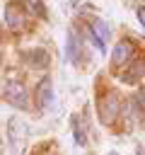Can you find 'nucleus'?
Segmentation results:
<instances>
[{
    "mask_svg": "<svg viewBox=\"0 0 145 155\" xmlns=\"http://www.w3.org/2000/svg\"><path fill=\"white\" fill-rule=\"evenodd\" d=\"M97 109H99V119L104 124H111L116 119V114H118V94L116 92H106L99 99V107Z\"/></svg>",
    "mask_w": 145,
    "mask_h": 155,
    "instance_id": "obj_1",
    "label": "nucleus"
},
{
    "mask_svg": "<svg viewBox=\"0 0 145 155\" xmlns=\"http://www.w3.org/2000/svg\"><path fill=\"white\" fill-rule=\"evenodd\" d=\"M5 97H7V102H10L12 107H19V109H27V107H29V102H27V90H24L19 82H14V80L7 82Z\"/></svg>",
    "mask_w": 145,
    "mask_h": 155,
    "instance_id": "obj_2",
    "label": "nucleus"
},
{
    "mask_svg": "<svg viewBox=\"0 0 145 155\" xmlns=\"http://www.w3.org/2000/svg\"><path fill=\"white\" fill-rule=\"evenodd\" d=\"M133 44L130 41H118L116 46H114V51H111V63L114 65H128L130 61H133Z\"/></svg>",
    "mask_w": 145,
    "mask_h": 155,
    "instance_id": "obj_3",
    "label": "nucleus"
},
{
    "mask_svg": "<svg viewBox=\"0 0 145 155\" xmlns=\"http://www.w3.org/2000/svg\"><path fill=\"white\" fill-rule=\"evenodd\" d=\"M36 104H39V109H48L53 104V82H51V78H44L36 85Z\"/></svg>",
    "mask_w": 145,
    "mask_h": 155,
    "instance_id": "obj_4",
    "label": "nucleus"
},
{
    "mask_svg": "<svg viewBox=\"0 0 145 155\" xmlns=\"http://www.w3.org/2000/svg\"><path fill=\"white\" fill-rule=\"evenodd\" d=\"M92 34H94L92 44H94L99 51H104V44L109 41V27H106L102 19H94V22H92Z\"/></svg>",
    "mask_w": 145,
    "mask_h": 155,
    "instance_id": "obj_5",
    "label": "nucleus"
},
{
    "mask_svg": "<svg viewBox=\"0 0 145 155\" xmlns=\"http://www.w3.org/2000/svg\"><path fill=\"white\" fill-rule=\"evenodd\" d=\"M5 22H7V27H10V29H19V27L24 24V15H22L19 5L10 2V5L5 7Z\"/></svg>",
    "mask_w": 145,
    "mask_h": 155,
    "instance_id": "obj_6",
    "label": "nucleus"
},
{
    "mask_svg": "<svg viewBox=\"0 0 145 155\" xmlns=\"http://www.w3.org/2000/svg\"><path fill=\"white\" fill-rule=\"evenodd\" d=\"M24 58H27L34 68H46V65H48V61H51V58H48V53H46L44 48H31V51H27V53H24Z\"/></svg>",
    "mask_w": 145,
    "mask_h": 155,
    "instance_id": "obj_7",
    "label": "nucleus"
},
{
    "mask_svg": "<svg viewBox=\"0 0 145 155\" xmlns=\"http://www.w3.org/2000/svg\"><path fill=\"white\" fill-rule=\"evenodd\" d=\"M10 143L17 148V119H10Z\"/></svg>",
    "mask_w": 145,
    "mask_h": 155,
    "instance_id": "obj_8",
    "label": "nucleus"
},
{
    "mask_svg": "<svg viewBox=\"0 0 145 155\" xmlns=\"http://www.w3.org/2000/svg\"><path fill=\"white\" fill-rule=\"evenodd\" d=\"M138 19H140V24L145 27V7H138Z\"/></svg>",
    "mask_w": 145,
    "mask_h": 155,
    "instance_id": "obj_9",
    "label": "nucleus"
},
{
    "mask_svg": "<svg viewBox=\"0 0 145 155\" xmlns=\"http://www.w3.org/2000/svg\"><path fill=\"white\" fill-rule=\"evenodd\" d=\"M138 99H143V102H145V85L138 90Z\"/></svg>",
    "mask_w": 145,
    "mask_h": 155,
    "instance_id": "obj_10",
    "label": "nucleus"
}]
</instances>
